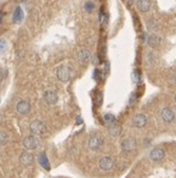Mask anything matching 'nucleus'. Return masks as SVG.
Returning a JSON list of instances; mask_svg holds the SVG:
<instances>
[{"mask_svg": "<svg viewBox=\"0 0 176 178\" xmlns=\"http://www.w3.org/2000/svg\"><path fill=\"white\" fill-rule=\"evenodd\" d=\"M29 131L33 135H44L47 133V126L45 124L44 121L40 119H34L33 122H30Z\"/></svg>", "mask_w": 176, "mask_h": 178, "instance_id": "f257e3e1", "label": "nucleus"}, {"mask_svg": "<svg viewBox=\"0 0 176 178\" xmlns=\"http://www.w3.org/2000/svg\"><path fill=\"white\" fill-rule=\"evenodd\" d=\"M42 143H40V139L37 137V135H27L24 139H23V147L27 149V150H37V149L40 148Z\"/></svg>", "mask_w": 176, "mask_h": 178, "instance_id": "f03ea898", "label": "nucleus"}, {"mask_svg": "<svg viewBox=\"0 0 176 178\" xmlns=\"http://www.w3.org/2000/svg\"><path fill=\"white\" fill-rule=\"evenodd\" d=\"M56 76H57V78H59L61 82L67 83V82L72 78V70H71V67H69V66H67V65H62V66H59V68H57V71H56Z\"/></svg>", "mask_w": 176, "mask_h": 178, "instance_id": "7ed1b4c3", "label": "nucleus"}, {"mask_svg": "<svg viewBox=\"0 0 176 178\" xmlns=\"http://www.w3.org/2000/svg\"><path fill=\"white\" fill-rule=\"evenodd\" d=\"M114 160L111 157V156H103L100 159L99 161V167L102 170V171H111L114 168Z\"/></svg>", "mask_w": 176, "mask_h": 178, "instance_id": "20e7f679", "label": "nucleus"}, {"mask_svg": "<svg viewBox=\"0 0 176 178\" xmlns=\"http://www.w3.org/2000/svg\"><path fill=\"white\" fill-rule=\"evenodd\" d=\"M30 109H32V106L27 100H20L16 104V111L20 115H28L30 112Z\"/></svg>", "mask_w": 176, "mask_h": 178, "instance_id": "39448f33", "label": "nucleus"}, {"mask_svg": "<svg viewBox=\"0 0 176 178\" xmlns=\"http://www.w3.org/2000/svg\"><path fill=\"white\" fill-rule=\"evenodd\" d=\"M44 100L46 101V104L49 105H55L59 100V95L55 90L52 89H49L44 93Z\"/></svg>", "mask_w": 176, "mask_h": 178, "instance_id": "423d86ee", "label": "nucleus"}, {"mask_svg": "<svg viewBox=\"0 0 176 178\" xmlns=\"http://www.w3.org/2000/svg\"><path fill=\"white\" fill-rule=\"evenodd\" d=\"M161 117L165 123H171L175 119V112L169 107H164L161 111Z\"/></svg>", "mask_w": 176, "mask_h": 178, "instance_id": "0eeeda50", "label": "nucleus"}, {"mask_svg": "<svg viewBox=\"0 0 176 178\" xmlns=\"http://www.w3.org/2000/svg\"><path fill=\"white\" fill-rule=\"evenodd\" d=\"M103 144V139L101 137H99V135H92V137H90V139H89V148L91 149V150H99V149H101Z\"/></svg>", "mask_w": 176, "mask_h": 178, "instance_id": "6e6552de", "label": "nucleus"}, {"mask_svg": "<svg viewBox=\"0 0 176 178\" xmlns=\"http://www.w3.org/2000/svg\"><path fill=\"white\" fill-rule=\"evenodd\" d=\"M132 124L136 128H143L147 124V116L145 114H137L132 119Z\"/></svg>", "mask_w": 176, "mask_h": 178, "instance_id": "1a4fd4ad", "label": "nucleus"}, {"mask_svg": "<svg viewBox=\"0 0 176 178\" xmlns=\"http://www.w3.org/2000/svg\"><path fill=\"white\" fill-rule=\"evenodd\" d=\"M135 149H136V142H135V139L128 138V139H124L121 142V150H124L125 152H131Z\"/></svg>", "mask_w": 176, "mask_h": 178, "instance_id": "9d476101", "label": "nucleus"}, {"mask_svg": "<svg viewBox=\"0 0 176 178\" xmlns=\"http://www.w3.org/2000/svg\"><path fill=\"white\" fill-rule=\"evenodd\" d=\"M165 157V152L161 149H153L149 152V159L152 161H161Z\"/></svg>", "mask_w": 176, "mask_h": 178, "instance_id": "9b49d317", "label": "nucleus"}, {"mask_svg": "<svg viewBox=\"0 0 176 178\" xmlns=\"http://www.w3.org/2000/svg\"><path fill=\"white\" fill-rule=\"evenodd\" d=\"M91 53L86 50V49H81L79 53H78V60L81 62V63H89L91 61Z\"/></svg>", "mask_w": 176, "mask_h": 178, "instance_id": "f8f14e48", "label": "nucleus"}, {"mask_svg": "<svg viewBox=\"0 0 176 178\" xmlns=\"http://www.w3.org/2000/svg\"><path fill=\"white\" fill-rule=\"evenodd\" d=\"M20 162L24 166H30L32 163L34 162V156L30 152H23L20 156Z\"/></svg>", "mask_w": 176, "mask_h": 178, "instance_id": "ddd939ff", "label": "nucleus"}, {"mask_svg": "<svg viewBox=\"0 0 176 178\" xmlns=\"http://www.w3.org/2000/svg\"><path fill=\"white\" fill-rule=\"evenodd\" d=\"M38 162H39V165H40L44 170H46V171H49V170L51 168L50 161H49L47 155H46L45 152H40V154H39V156H38Z\"/></svg>", "mask_w": 176, "mask_h": 178, "instance_id": "4468645a", "label": "nucleus"}, {"mask_svg": "<svg viewBox=\"0 0 176 178\" xmlns=\"http://www.w3.org/2000/svg\"><path fill=\"white\" fill-rule=\"evenodd\" d=\"M136 6L141 12H147L151 9V1L149 0H136Z\"/></svg>", "mask_w": 176, "mask_h": 178, "instance_id": "2eb2a0df", "label": "nucleus"}, {"mask_svg": "<svg viewBox=\"0 0 176 178\" xmlns=\"http://www.w3.org/2000/svg\"><path fill=\"white\" fill-rule=\"evenodd\" d=\"M147 43L149 46H152V48H156V46H158V45L161 44V38L157 35V34H151V35H148L147 37Z\"/></svg>", "mask_w": 176, "mask_h": 178, "instance_id": "dca6fc26", "label": "nucleus"}, {"mask_svg": "<svg viewBox=\"0 0 176 178\" xmlns=\"http://www.w3.org/2000/svg\"><path fill=\"white\" fill-rule=\"evenodd\" d=\"M24 17V12L22 10V7H16L15 12H14V16H12V21L15 23H21L22 20Z\"/></svg>", "mask_w": 176, "mask_h": 178, "instance_id": "f3484780", "label": "nucleus"}, {"mask_svg": "<svg viewBox=\"0 0 176 178\" xmlns=\"http://www.w3.org/2000/svg\"><path fill=\"white\" fill-rule=\"evenodd\" d=\"M147 28L151 32H156V30H159V22L156 18H151L147 21Z\"/></svg>", "mask_w": 176, "mask_h": 178, "instance_id": "a211bd4d", "label": "nucleus"}, {"mask_svg": "<svg viewBox=\"0 0 176 178\" xmlns=\"http://www.w3.org/2000/svg\"><path fill=\"white\" fill-rule=\"evenodd\" d=\"M108 131L113 137H118L120 134V132H121V128H120V126H118L117 123H114V124L108 126Z\"/></svg>", "mask_w": 176, "mask_h": 178, "instance_id": "6ab92c4d", "label": "nucleus"}, {"mask_svg": "<svg viewBox=\"0 0 176 178\" xmlns=\"http://www.w3.org/2000/svg\"><path fill=\"white\" fill-rule=\"evenodd\" d=\"M103 119H104V123H106L107 126H111V124L117 123V119H116V116H114V115H112V114H104Z\"/></svg>", "mask_w": 176, "mask_h": 178, "instance_id": "aec40b11", "label": "nucleus"}, {"mask_svg": "<svg viewBox=\"0 0 176 178\" xmlns=\"http://www.w3.org/2000/svg\"><path fill=\"white\" fill-rule=\"evenodd\" d=\"M9 140H10L9 134L6 133L5 131H0V145H5V144H7V143H9Z\"/></svg>", "mask_w": 176, "mask_h": 178, "instance_id": "412c9836", "label": "nucleus"}, {"mask_svg": "<svg viewBox=\"0 0 176 178\" xmlns=\"http://www.w3.org/2000/svg\"><path fill=\"white\" fill-rule=\"evenodd\" d=\"M84 7H85V11H86V12H92L94 9H95V4H94L91 0H88V1H85Z\"/></svg>", "mask_w": 176, "mask_h": 178, "instance_id": "4be33fe9", "label": "nucleus"}, {"mask_svg": "<svg viewBox=\"0 0 176 178\" xmlns=\"http://www.w3.org/2000/svg\"><path fill=\"white\" fill-rule=\"evenodd\" d=\"M146 62L148 65H153L156 62V55L152 54V53H148L146 55Z\"/></svg>", "mask_w": 176, "mask_h": 178, "instance_id": "5701e85b", "label": "nucleus"}, {"mask_svg": "<svg viewBox=\"0 0 176 178\" xmlns=\"http://www.w3.org/2000/svg\"><path fill=\"white\" fill-rule=\"evenodd\" d=\"M7 50V42L5 39H0V54L5 53Z\"/></svg>", "mask_w": 176, "mask_h": 178, "instance_id": "b1692460", "label": "nucleus"}, {"mask_svg": "<svg viewBox=\"0 0 176 178\" xmlns=\"http://www.w3.org/2000/svg\"><path fill=\"white\" fill-rule=\"evenodd\" d=\"M132 79H134L135 83H140V79H141V78H140V73H139L137 71H135V72L132 73Z\"/></svg>", "mask_w": 176, "mask_h": 178, "instance_id": "393cba45", "label": "nucleus"}, {"mask_svg": "<svg viewBox=\"0 0 176 178\" xmlns=\"http://www.w3.org/2000/svg\"><path fill=\"white\" fill-rule=\"evenodd\" d=\"M94 77H95V79L100 81V79H101V71H100V70H95V72H94Z\"/></svg>", "mask_w": 176, "mask_h": 178, "instance_id": "a878e982", "label": "nucleus"}, {"mask_svg": "<svg viewBox=\"0 0 176 178\" xmlns=\"http://www.w3.org/2000/svg\"><path fill=\"white\" fill-rule=\"evenodd\" d=\"M102 93H99V95H97V104L101 105L102 104Z\"/></svg>", "mask_w": 176, "mask_h": 178, "instance_id": "bb28decb", "label": "nucleus"}, {"mask_svg": "<svg viewBox=\"0 0 176 178\" xmlns=\"http://www.w3.org/2000/svg\"><path fill=\"white\" fill-rule=\"evenodd\" d=\"M135 101H136V96H135V94H132L131 98H130V101H129V105H130V106H132Z\"/></svg>", "mask_w": 176, "mask_h": 178, "instance_id": "cd10ccee", "label": "nucleus"}, {"mask_svg": "<svg viewBox=\"0 0 176 178\" xmlns=\"http://www.w3.org/2000/svg\"><path fill=\"white\" fill-rule=\"evenodd\" d=\"M4 77H5V72H4V70H1V68H0V83L2 82Z\"/></svg>", "mask_w": 176, "mask_h": 178, "instance_id": "c85d7f7f", "label": "nucleus"}, {"mask_svg": "<svg viewBox=\"0 0 176 178\" xmlns=\"http://www.w3.org/2000/svg\"><path fill=\"white\" fill-rule=\"evenodd\" d=\"M171 82H173V83H175V84H176V73H175V74H173V77H171Z\"/></svg>", "mask_w": 176, "mask_h": 178, "instance_id": "c756f323", "label": "nucleus"}, {"mask_svg": "<svg viewBox=\"0 0 176 178\" xmlns=\"http://www.w3.org/2000/svg\"><path fill=\"white\" fill-rule=\"evenodd\" d=\"M1 21H2V14L0 12V23H1Z\"/></svg>", "mask_w": 176, "mask_h": 178, "instance_id": "7c9ffc66", "label": "nucleus"}, {"mask_svg": "<svg viewBox=\"0 0 176 178\" xmlns=\"http://www.w3.org/2000/svg\"><path fill=\"white\" fill-rule=\"evenodd\" d=\"M175 104H176V95H175Z\"/></svg>", "mask_w": 176, "mask_h": 178, "instance_id": "2f4dec72", "label": "nucleus"}]
</instances>
